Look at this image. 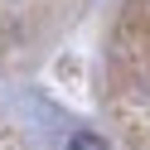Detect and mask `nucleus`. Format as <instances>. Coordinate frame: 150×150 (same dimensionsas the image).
<instances>
[{"label":"nucleus","instance_id":"nucleus-1","mask_svg":"<svg viewBox=\"0 0 150 150\" xmlns=\"http://www.w3.org/2000/svg\"><path fill=\"white\" fill-rule=\"evenodd\" d=\"M73 150H102L97 136H73Z\"/></svg>","mask_w":150,"mask_h":150}]
</instances>
